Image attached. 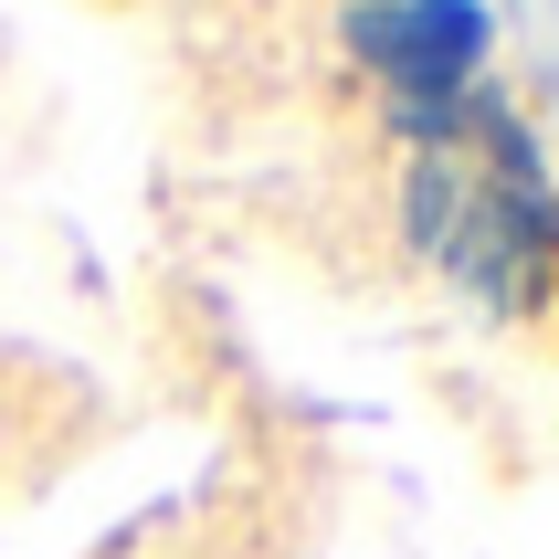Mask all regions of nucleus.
Returning a JSON list of instances; mask_svg holds the SVG:
<instances>
[{"mask_svg":"<svg viewBox=\"0 0 559 559\" xmlns=\"http://www.w3.org/2000/svg\"><path fill=\"white\" fill-rule=\"evenodd\" d=\"M338 32H348V63L391 95L402 138H433L497 63V11L486 0H348Z\"/></svg>","mask_w":559,"mask_h":559,"instance_id":"2","label":"nucleus"},{"mask_svg":"<svg viewBox=\"0 0 559 559\" xmlns=\"http://www.w3.org/2000/svg\"><path fill=\"white\" fill-rule=\"evenodd\" d=\"M402 233L465 307L528 317L559 264V180L538 127L497 85H475L433 138H412L402 169Z\"/></svg>","mask_w":559,"mask_h":559,"instance_id":"1","label":"nucleus"}]
</instances>
